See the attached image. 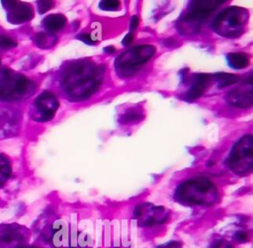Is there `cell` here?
<instances>
[{
	"mask_svg": "<svg viewBox=\"0 0 253 248\" xmlns=\"http://www.w3.org/2000/svg\"><path fill=\"white\" fill-rule=\"evenodd\" d=\"M104 67L89 61L73 63L65 72L62 87L67 97L72 101L89 98L100 86Z\"/></svg>",
	"mask_w": 253,
	"mask_h": 248,
	"instance_id": "1",
	"label": "cell"
},
{
	"mask_svg": "<svg viewBox=\"0 0 253 248\" xmlns=\"http://www.w3.org/2000/svg\"><path fill=\"white\" fill-rule=\"evenodd\" d=\"M248 13L239 7H227L223 9L212 21V29L218 35L226 38H236L244 30Z\"/></svg>",
	"mask_w": 253,
	"mask_h": 248,
	"instance_id": "2",
	"label": "cell"
},
{
	"mask_svg": "<svg viewBox=\"0 0 253 248\" xmlns=\"http://www.w3.org/2000/svg\"><path fill=\"white\" fill-rule=\"evenodd\" d=\"M155 53L151 44H140L123 52L115 61L118 74L122 76L132 75L139 66L147 62Z\"/></svg>",
	"mask_w": 253,
	"mask_h": 248,
	"instance_id": "3",
	"label": "cell"
},
{
	"mask_svg": "<svg viewBox=\"0 0 253 248\" xmlns=\"http://www.w3.org/2000/svg\"><path fill=\"white\" fill-rule=\"evenodd\" d=\"M226 164L237 174H245L251 171L253 164V138L251 134L243 135L233 145Z\"/></svg>",
	"mask_w": 253,
	"mask_h": 248,
	"instance_id": "4",
	"label": "cell"
},
{
	"mask_svg": "<svg viewBox=\"0 0 253 248\" xmlns=\"http://www.w3.org/2000/svg\"><path fill=\"white\" fill-rule=\"evenodd\" d=\"M220 4H222L220 1H194L190 3L186 13L181 18L182 23L179 25V27L187 31L189 27H191L190 32L192 30H199L202 23Z\"/></svg>",
	"mask_w": 253,
	"mask_h": 248,
	"instance_id": "5",
	"label": "cell"
},
{
	"mask_svg": "<svg viewBox=\"0 0 253 248\" xmlns=\"http://www.w3.org/2000/svg\"><path fill=\"white\" fill-rule=\"evenodd\" d=\"M57 98L48 91L42 92L35 101L34 118L40 122L50 121L58 109Z\"/></svg>",
	"mask_w": 253,
	"mask_h": 248,
	"instance_id": "6",
	"label": "cell"
},
{
	"mask_svg": "<svg viewBox=\"0 0 253 248\" xmlns=\"http://www.w3.org/2000/svg\"><path fill=\"white\" fill-rule=\"evenodd\" d=\"M23 240L19 228L14 225H0V248H21Z\"/></svg>",
	"mask_w": 253,
	"mask_h": 248,
	"instance_id": "7",
	"label": "cell"
},
{
	"mask_svg": "<svg viewBox=\"0 0 253 248\" xmlns=\"http://www.w3.org/2000/svg\"><path fill=\"white\" fill-rule=\"evenodd\" d=\"M226 100L228 104L237 108H248L252 105L253 95L251 87L248 90L244 89H233L229 91L226 95Z\"/></svg>",
	"mask_w": 253,
	"mask_h": 248,
	"instance_id": "8",
	"label": "cell"
},
{
	"mask_svg": "<svg viewBox=\"0 0 253 248\" xmlns=\"http://www.w3.org/2000/svg\"><path fill=\"white\" fill-rule=\"evenodd\" d=\"M209 77L210 75L208 74H196L194 76L191 88L187 94L189 100H195L204 94L210 80Z\"/></svg>",
	"mask_w": 253,
	"mask_h": 248,
	"instance_id": "9",
	"label": "cell"
},
{
	"mask_svg": "<svg viewBox=\"0 0 253 248\" xmlns=\"http://www.w3.org/2000/svg\"><path fill=\"white\" fill-rule=\"evenodd\" d=\"M226 59L233 69H242L249 65V56L243 52H230L226 55Z\"/></svg>",
	"mask_w": 253,
	"mask_h": 248,
	"instance_id": "10",
	"label": "cell"
},
{
	"mask_svg": "<svg viewBox=\"0 0 253 248\" xmlns=\"http://www.w3.org/2000/svg\"><path fill=\"white\" fill-rule=\"evenodd\" d=\"M66 24V18L61 14H52L44 18L43 25L44 27L50 31L55 32L61 30Z\"/></svg>",
	"mask_w": 253,
	"mask_h": 248,
	"instance_id": "11",
	"label": "cell"
},
{
	"mask_svg": "<svg viewBox=\"0 0 253 248\" xmlns=\"http://www.w3.org/2000/svg\"><path fill=\"white\" fill-rule=\"evenodd\" d=\"M215 80L219 87H225L228 85H232L236 82H238V76L233 74H227V73H217L214 74Z\"/></svg>",
	"mask_w": 253,
	"mask_h": 248,
	"instance_id": "12",
	"label": "cell"
},
{
	"mask_svg": "<svg viewBox=\"0 0 253 248\" xmlns=\"http://www.w3.org/2000/svg\"><path fill=\"white\" fill-rule=\"evenodd\" d=\"M141 111H136L134 110H129L126 114L122 115L120 118V122L122 124H130V123H135L139 122L142 119V114L140 113Z\"/></svg>",
	"mask_w": 253,
	"mask_h": 248,
	"instance_id": "13",
	"label": "cell"
},
{
	"mask_svg": "<svg viewBox=\"0 0 253 248\" xmlns=\"http://www.w3.org/2000/svg\"><path fill=\"white\" fill-rule=\"evenodd\" d=\"M36 41H37L38 45L41 47H49L56 42V38L52 35H47V34L42 33L37 36Z\"/></svg>",
	"mask_w": 253,
	"mask_h": 248,
	"instance_id": "14",
	"label": "cell"
},
{
	"mask_svg": "<svg viewBox=\"0 0 253 248\" xmlns=\"http://www.w3.org/2000/svg\"><path fill=\"white\" fill-rule=\"evenodd\" d=\"M9 177V166L0 160V186L7 180Z\"/></svg>",
	"mask_w": 253,
	"mask_h": 248,
	"instance_id": "15",
	"label": "cell"
},
{
	"mask_svg": "<svg viewBox=\"0 0 253 248\" xmlns=\"http://www.w3.org/2000/svg\"><path fill=\"white\" fill-rule=\"evenodd\" d=\"M120 6V2L118 1H101L99 3V7L102 10H116Z\"/></svg>",
	"mask_w": 253,
	"mask_h": 248,
	"instance_id": "16",
	"label": "cell"
},
{
	"mask_svg": "<svg viewBox=\"0 0 253 248\" xmlns=\"http://www.w3.org/2000/svg\"><path fill=\"white\" fill-rule=\"evenodd\" d=\"M52 2L50 1H42V2H39V11L41 13H43L47 10H49V8L52 6Z\"/></svg>",
	"mask_w": 253,
	"mask_h": 248,
	"instance_id": "17",
	"label": "cell"
},
{
	"mask_svg": "<svg viewBox=\"0 0 253 248\" xmlns=\"http://www.w3.org/2000/svg\"><path fill=\"white\" fill-rule=\"evenodd\" d=\"M15 43L13 41L12 39L7 38V37H2L0 38V45L2 47H9V46H13Z\"/></svg>",
	"mask_w": 253,
	"mask_h": 248,
	"instance_id": "18",
	"label": "cell"
},
{
	"mask_svg": "<svg viewBox=\"0 0 253 248\" xmlns=\"http://www.w3.org/2000/svg\"><path fill=\"white\" fill-rule=\"evenodd\" d=\"M138 23H139V19H138V17L136 16V15H134V16H132L131 17V19H130V30H135L136 28H137V26H138Z\"/></svg>",
	"mask_w": 253,
	"mask_h": 248,
	"instance_id": "19",
	"label": "cell"
},
{
	"mask_svg": "<svg viewBox=\"0 0 253 248\" xmlns=\"http://www.w3.org/2000/svg\"><path fill=\"white\" fill-rule=\"evenodd\" d=\"M132 41H133V34H132V33H128V34L124 38L122 43H123L124 45H128L129 43H131Z\"/></svg>",
	"mask_w": 253,
	"mask_h": 248,
	"instance_id": "20",
	"label": "cell"
},
{
	"mask_svg": "<svg viewBox=\"0 0 253 248\" xmlns=\"http://www.w3.org/2000/svg\"><path fill=\"white\" fill-rule=\"evenodd\" d=\"M104 51H105V52L112 53V52L115 51V47H114V46H106V47L104 48Z\"/></svg>",
	"mask_w": 253,
	"mask_h": 248,
	"instance_id": "21",
	"label": "cell"
}]
</instances>
